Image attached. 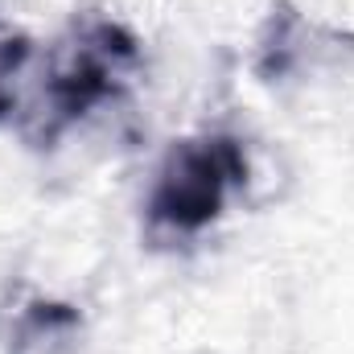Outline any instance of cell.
Segmentation results:
<instances>
[{
    "label": "cell",
    "instance_id": "1",
    "mask_svg": "<svg viewBox=\"0 0 354 354\" xmlns=\"http://www.w3.org/2000/svg\"><path fill=\"white\" fill-rule=\"evenodd\" d=\"M248 181L243 145L231 136H194L165 153L149 189V227L169 239H194L227 210Z\"/></svg>",
    "mask_w": 354,
    "mask_h": 354
},
{
    "label": "cell",
    "instance_id": "2",
    "mask_svg": "<svg viewBox=\"0 0 354 354\" xmlns=\"http://www.w3.org/2000/svg\"><path fill=\"white\" fill-rule=\"evenodd\" d=\"M136 66V41L120 25H91L79 33L75 46H66L46 66V107L54 124H75L91 107L107 103L115 91L128 83Z\"/></svg>",
    "mask_w": 354,
    "mask_h": 354
},
{
    "label": "cell",
    "instance_id": "3",
    "mask_svg": "<svg viewBox=\"0 0 354 354\" xmlns=\"http://www.w3.org/2000/svg\"><path fill=\"white\" fill-rule=\"evenodd\" d=\"M83 317L62 301H29L8 334V354H79Z\"/></svg>",
    "mask_w": 354,
    "mask_h": 354
}]
</instances>
